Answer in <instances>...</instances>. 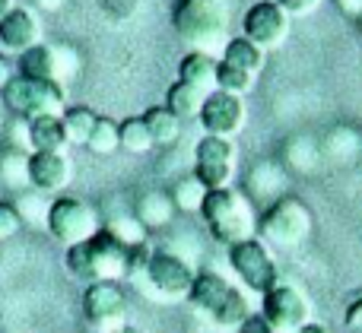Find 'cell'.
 I'll list each match as a JSON object with an SVG mask.
<instances>
[{"label":"cell","mask_w":362,"mask_h":333,"mask_svg":"<svg viewBox=\"0 0 362 333\" xmlns=\"http://www.w3.org/2000/svg\"><path fill=\"white\" fill-rule=\"evenodd\" d=\"M144 251V245H127L115 232L99 229L93 238L80 241V245L67 248V273L74 279H86V283H118L127 273H137L140 267L134 264V254Z\"/></svg>","instance_id":"1"},{"label":"cell","mask_w":362,"mask_h":333,"mask_svg":"<svg viewBox=\"0 0 362 333\" xmlns=\"http://www.w3.org/2000/svg\"><path fill=\"white\" fill-rule=\"evenodd\" d=\"M200 216H204L206 229H210L213 241L219 245H235V241L251 238L255 232V216H251L248 203L238 190L232 188H219V190H206L204 207H200Z\"/></svg>","instance_id":"2"},{"label":"cell","mask_w":362,"mask_h":333,"mask_svg":"<svg viewBox=\"0 0 362 333\" xmlns=\"http://www.w3.org/2000/svg\"><path fill=\"white\" fill-rule=\"evenodd\" d=\"M172 23L178 35L194 44V51H213L226 35V4L223 0H178L172 10Z\"/></svg>","instance_id":"3"},{"label":"cell","mask_w":362,"mask_h":333,"mask_svg":"<svg viewBox=\"0 0 362 333\" xmlns=\"http://www.w3.org/2000/svg\"><path fill=\"white\" fill-rule=\"evenodd\" d=\"M45 226L48 235L64 248H74L80 241L93 238L102 229L99 222V210L93 203L80 200V197H54L45 210Z\"/></svg>","instance_id":"4"},{"label":"cell","mask_w":362,"mask_h":333,"mask_svg":"<svg viewBox=\"0 0 362 333\" xmlns=\"http://www.w3.org/2000/svg\"><path fill=\"white\" fill-rule=\"evenodd\" d=\"M0 95H4V105L25 121L42 118V114H64V108H67L64 86L54 80H29V76L16 73Z\"/></svg>","instance_id":"5"},{"label":"cell","mask_w":362,"mask_h":333,"mask_svg":"<svg viewBox=\"0 0 362 333\" xmlns=\"http://www.w3.org/2000/svg\"><path fill=\"white\" fill-rule=\"evenodd\" d=\"M257 232L276 248H299L312 235V213L296 197H280L261 213Z\"/></svg>","instance_id":"6"},{"label":"cell","mask_w":362,"mask_h":333,"mask_svg":"<svg viewBox=\"0 0 362 333\" xmlns=\"http://www.w3.org/2000/svg\"><path fill=\"white\" fill-rule=\"evenodd\" d=\"M226 254H229V267L232 273H235L238 279H242L245 286H248L251 292H257V296H267L274 286H280V267H276L274 254L267 251V245H264L261 238H245V241H235V245L226 248Z\"/></svg>","instance_id":"7"},{"label":"cell","mask_w":362,"mask_h":333,"mask_svg":"<svg viewBox=\"0 0 362 333\" xmlns=\"http://www.w3.org/2000/svg\"><path fill=\"white\" fill-rule=\"evenodd\" d=\"M261 317L270 333H299L312 317V305L293 283H280L261 296Z\"/></svg>","instance_id":"8"},{"label":"cell","mask_w":362,"mask_h":333,"mask_svg":"<svg viewBox=\"0 0 362 333\" xmlns=\"http://www.w3.org/2000/svg\"><path fill=\"white\" fill-rule=\"evenodd\" d=\"M232 175H235V146H232V140L204 133L197 150H194V178L206 190H219L232 188Z\"/></svg>","instance_id":"9"},{"label":"cell","mask_w":362,"mask_h":333,"mask_svg":"<svg viewBox=\"0 0 362 333\" xmlns=\"http://www.w3.org/2000/svg\"><path fill=\"white\" fill-rule=\"evenodd\" d=\"M144 277L150 279V286H153L156 296L175 302V298H187V292H191L194 277H197V273H194L191 264H187L185 258H178V254L150 251L146 267H144Z\"/></svg>","instance_id":"10"},{"label":"cell","mask_w":362,"mask_h":333,"mask_svg":"<svg viewBox=\"0 0 362 333\" xmlns=\"http://www.w3.org/2000/svg\"><path fill=\"white\" fill-rule=\"evenodd\" d=\"M127 315V296L118 283H89L83 292V317L95 333H112Z\"/></svg>","instance_id":"11"},{"label":"cell","mask_w":362,"mask_h":333,"mask_svg":"<svg viewBox=\"0 0 362 333\" xmlns=\"http://www.w3.org/2000/svg\"><path fill=\"white\" fill-rule=\"evenodd\" d=\"M242 35L248 38V42H255L261 51H270V48L286 42L289 16L283 13V6L274 4V0H257V4H251L242 16Z\"/></svg>","instance_id":"12"},{"label":"cell","mask_w":362,"mask_h":333,"mask_svg":"<svg viewBox=\"0 0 362 333\" xmlns=\"http://www.w3.org/2000/svg\"><path fill=\"white\" fill-rule=\"evenodd\" d=\"M197 121H200V127H204V133H210V137L232 140L245 127V102L238 99V95L213 89V92H206Z\"/></svg>","instance_id":"13"},{"label":"cell","mask_w":362,"mask_h":333,"mask_svg":"<svg viewBox=\"0 0 362 333\" xmlns=\"http://www.w3.org/2000/svg\"><path fill=\"white\" fill-rule=\"evenodd\" d=\"M25 175L32 188L42 194H61L74 178V165L64 152H32L25 159Z\"/></svg>","instance_id":"14"},{"label":"cell","mask_w":362,"mask_h":333,"mask_svg":"<svg viewBox=\"0 0 362 333\" xmlns=\"http://www.w3.org/2000/svg\"><path fill=\"white\" fill-rule=\"evenodd\" d=\"M42 44V23L29 6H13L4 19H0V48L6 54H23V51Z\"/></svg>","instance_id":"15"},{"label":"cell","mask_w":362,"mask_h":333,"mask_svg":"<svg viewBox=\"0 0 362 333\" xmlns=\"http://www.w3.org/2000/svg\"><path fill=\"white\" fill-rule=\"evenodd\" d=\"M67 54V48H54V44H35V48L23 51L16 57V73L29 76V80H54L61 83L67 76V70L61 67V57Z\"/></svg>","instance_id":"16"},{"label":"cell","mask_w":362,"mask_h":333,"mask_svg":"<svg viewBox=\"0 0 362 333\" xmlns=\"http://www.w3.org/2000/svg\"><path fill=\"white\" fill-rule=\"evenodd\" d=\"M232 289H235V286H232L229 279H223L219 273L204 270L194 277V286H191V292H187V302H191L197 311H204V315L213 317L219 308H223V302L229 298Z\"/></svg>","instance_id":"17"},{"label":"cell","mask_w":362,"mask_h":333,"mask_svg":"<svg viewBox=\"0 0 362 333\" xmlns=\"http://www.w3.org/2000/svg\"><path fill=\"white\" fill-rule=\"evenodd\" d=\"M29 146L32 152H64L70 146L61 114H42L29 121Z\"/></svg>","instance_id":"18"},{"label":"cell","mask_w":362,"mask_h":333,"mask_svg":"<svg viewBox=\"0 0 362 333\" xmlns=\"http://www.w3.org/2000/svg\"><path fill=\"white\" fill-rule=\"evenodd\" d=\"M216 63L219 57H213L210 51H187L178 61V80L191 83L204 92H213L216 89Z\"/></svg>","instance_id":"19"},{"label":"cell","mask_w":362,"mask_h":333,"mask_svg":"<svg viewBox=\"0 0 362 333\" xmlns=\"http://www.w3.org/2000/svg\"><path fill=\"white\" fill-rule=\"evenodd\" d=\"M144 121H146V127H150L153 146H172L181 137V118L172 111V108H165V105L146 108Z\"/></svg>","instance_id":"20"},{"label":"cell","mask_w":362,"mask_h":333,"mask_svg":"<svg viewBox=\"0 0 362 333\" xmlns=\"http://www.w3.org/2000/svg\"><path fill=\"white\" fill-rule=\"evenodd\" d=\"M223 61L232 63V67H238V70H245V73L257 76L264 67V51L257 48L255 42H248L245 35H235L223 44Z\"/></svg>","instance_id":"21"},{"label":"cell","mask_w":362,"mask_h":333,"mask_svg":"<svg viewBox=\"0 0 362 333\" xmlns=\"http://www.w3.org/2000/svg\"><path fill=\"white\" fill-rule=\"evenodd\" d=\"M172 216H175V203H172L169 194H159V190H150L137 200V222L144 229H159L169 226Z\"/></svg>","instance_id":"22"},{"label":"cell","mask_w":362,"mask_h":333,"mask_svg":"<svg viewBox=\"0 0 362 333\" xmlns=\"http://www.w3.org/2000/svg\"><path fill=\"white\" fill-rule=\"evenodd\" d=\"M204 99H206L204 89L191 86V83H185V80H175L169 86V92H165V108H172L181 121H187V118H197L200 114Z\"/></svg>","instance_id":"23"},{"label":"cell","mask_w":362,"mask_h":333,"mask_svg":"<svg viewBox=\"0 0 362 333\" xmlns=\"http://www.w3.org/2000/svg\"><path fill=\"white\" fill-rule=\"evenodd\" d=\"M95 121H99V114L93 111L89 105H67L61 114V124L64 131H67V140L74 146H86L89 133H93Z\"/></svg>","instance_id":"24"},{"label":"cell","mask_w":362,"mask_h":333,"mask_svg":"<svg viewBox=\"0 0 362 333\" xmlns=\"http://www.w3.org/2000/svg\"><path fill=\"white\" fill-rule=\"evenodd\" d=\"M118 133H121V150L134 152V156H144V152L156 150L150 137V127H146L144 114H131V118L118 121Z\"/></svg>","instance_id":"25"},{"label":"cell","mask_w":362,"mask_h":333,"mask_svg":"<svg viewBox=\"0 0 362 333\" xmlns=\"http://www.w3.org/2000/svg\"><path fill=\"white\" fill-rule=\"evenodd\" d=\"M86 150L93 156H115L121 150V133H118V121L112 118H99L86 140Z\"/></svg>","instance_id":"26"},{"label":"cell","mask_w":362,"mask_h":333,"mask_svg":"<svg viewBox=\"0 0 362 333\" xmlns=\"http://www.w3.org/2000/svg\"><path fill=\"white\" fill-rule=\"evenodd\" d=\"M169 197H172V203H175V210H181V213H200L206 188L194 175H187V178H178L175 188L169 190Z\"/></svg>","instance_id":"27"},{"label":"cell","mask_w":362,"mask_h":333,"mask_svg":"<svg viewBox=\"0 0 362 333\" xmlns=\"http://www.w3.org/2000/svg\"><path fill=\"white\" fill-rule=\"evenodd\" d=\"M251 86H255V76L238 70V67H232V63H226L223 57H219V63H216V89L219 92H229V95H238V99H242L245 92H251Z\"/></svg>","instance_id":"28"},{"label":"cell","mask_w":362,"mask_h":333,"mask_svg":"<svg viewBox=\"0 0 362 333\" xmlns=\"http://www.w3.org/2000/svg\"><path fill=\"white\" fill-rule=\"evenodd\" d=\"M248 317H251V308H248V302H245V296L238 289H232L229 298L223 302V308L213 315V321L223 324V327H245Z\"/></svg>","instance_id":"29"},{"label":"cell","mask_w":362,"mask_h":333,"mask_svg":"<svg viewBox=\"0 0 362 333\" xmlns=\"http://www.w3.org/2000/svg\"><path fill=\"white\" fill-rule=\"evenodd\" d=\"M19 232H23V213H19V207L0 200V241L16 238Z\"/></svg>","instance_id":"30"},{"label":"cell","mask_w":362,"mask_h":333,"mask_svg":"<svg viewBox=\"0 0 362 333\" xmlns=\"http://www.w3.org/2000/svg\"><path fill=\"white\" fill-rule=\"evenodd\" d=\"M274 4L283 6L286 16H308V13H315L321 6V0H274Z\"/></svg>","instance_id":"31"},{"label":"cell","mask_w":362,"mask_h":333,"mask_svg":"<svg viewBox=\"0 0 362 333\" xmlns=\"http://www.w3.org/2000/svg\"><path fill=\"white\" fill-rule=\"evenodd\" d=\"M344 324H346V330L350 333H362V296L353 298L350 308L344 311Z\"/></svg>","instance_id":"32"},{"label":"cell","mask_w":362,"mask_h":333,"mask_svg":"<svg viewBox=\"0 0 362 333\" xmlns=\"http://www.w3.org/2000/svg\"><path fill=\"white\" fill-rule=\"evenodd\" d=\"M13 76H16V73H13V63H10V57H6V54H0V92H4V86L13 80Z\"/></svg>","instance_id":"33"},{"label":"cell","mask_w":362,"mask_h":333,"mask_svg":"<svg viewBox=\"0 0 362 333\" xmlns=\"http://www.w3.org/2000/svg\"><path fill=\"white\" fill-rule=\"evenodd\" d=\"M337 6L346 13V16H353V19L362 16V0H337Z\"/></svg>","instance_id":"34"},{"label":"cell","mask_w":362,"mask_h":333,"mask_svg":"<svg viewBox=\"0 0 362 333\" xmlns=\"http://www.w3.org/2000/svg\"><path fill=\"white\" fill-rule=\"evenodd\" d=\"M64 4H67V0H35V6H38V10H45V13L64 10Z\"/></svg>","instance_id":"35"},{"label":"cell","mask_w":362,"mask_h":333,"mask_svg":"<svg viewBox=\"0 0 362 333\" xmlns=\"http://www.w3.org/2000/svg\"><path fill=\"white\" fill-rule=\"evenodd\" d=\"M299 333H327V327H321V324H312V321H308V324H305V327H302Z\"/></svg>","instance_id":"36"},{"label":"cell","mask_w":362,"mask_h":333,"mask_svg":"<svg viewBox=\"0 0 362 333\" xmlns=\"http://www.w3.org/2000/svg\"><path fill=\"white\" fill-rule=\"evenodd\" d=\"M10 10H13V4H10V0H0V19H4Z\"/></svg>","instance_id":"37"},{"label":"cell","mask_w":362,"mask_h":333,"mask_svg":"<svg viewBox=\"0 0 362 333\" xmlns=\"http://www.w3.org/2000/svg\"><path fill=\"white\" fill-rule=\"evenodd\" d=\"M359 29H362V16H359Z\"/></svg>","instance_id":"38"}]
</instances>
